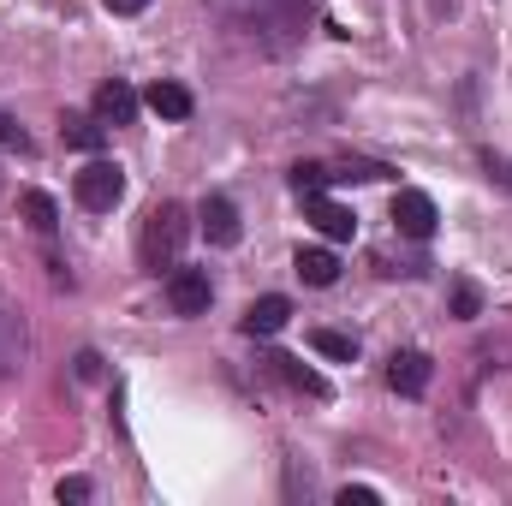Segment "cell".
I'll return each mask as SVG.
<instances>
[{
  "mask_svg": "<svg viewBox=\"0 0 512 506\" xmlns=\"http://www.w3.org/2000/svg\"><path fill=\"white\" fill-rule=\"evenodd\" d=\"M72 191H78V203L84 209H96V215H108L120 197H126V173L114 167V161H90L78 179H72Z\"/></svg>",
  "mask_w": 512,
  "mask_h": 506,
  "instance_id": "cell-3",
  "label": "cell"
},
{
  "mask_svg": "<svg viewBox=\"0 0 512 506\" xmlns=\"http://www.w3.org/2000/svg\"><path fill=\"white\" fill-rule=\"evenodd\" d=\"M149 0H108V12H120V18H131V12H143Z\"/></svg>",
  "mask_w": 512,
  "mask_h": 506,
  "instance_id": "cell-25",
  "label": "cell"
},
{
  "mask_svg": "<svg viewBox=\"0 0 512 506\" xmlns=\"http://www.w3.org/2000/svg\"><path fill=\"white\" fill-rule=\"evenodd\" d=\"M24 346H30V340H24V310L0 292V376H12V370L24 364Z\"/></svg>",
  "mask_w": 512,
  "mask_h": 506,
  "instance_id": "cell-8",
  "label": "cell"
},
{
  "mask_svg": "<svg viewBox=\"0 0 512 506\" xmlns=\"http://www.w3.org/2000/svg\"><path fill=\"white\" fill-rule=\"evenodd\" d=\"M435 197L429 191H399L393 197V227L405 233V239H435Z\"/></svg>",
  "mask_w": 512,
  "mask_h": 506,
  "instance_id": "cell-5",
  "label": "cell"
},
{
  "mask_svg": "<svg viewBox=\"0 0 512 506\" xmlns=\"http://www.w3.org/2000/svg\"><path fill=\"white\" fill-rule=\"evenodd\" d=\"M292 322V304L280 298V292H268V298H256L251 310H245V334H256V340H268V334H280Z\"/></svg>",
  "mask_w": 512,
  "mask_h": 506,
  "instance_id": "cell-11",
  "label": "cell"
},
{
  "mask_svg": "<svg viewBox=\"0 0 512 506\" xmlns=\"http://www.w3.org/2000/svg\"><path fill=\"white\" fill-rule=\"evenodd\" d=\"M382 495L376 489H340V506H376Z\"/></svg>",
  "mask_w": 512,
  "mask_h": 506,
  "instance_id": "cell-23",
  "label": "cell"
},
{
  "mask_svg": "<svg viewBox=\"0 0 512 506\" xmlns=\"http://www.w3.org/2000/svg\"><path fill=\"white\" fill-rule=\"evenodd\" d=\"M197 227H203V239H209V245H221V251H227V245H239V209H233V197H221V191H215V197H203Z\"/></svg>",
  "mask_w": 512,
  "mask_h": 506,
  "instance_id": "cell-7",
  "label": "cell"
},
{
  "mask_svg": "<svg viewBox=\"0 0 512 506\" xmlns=\"http://www.w3.org/2000/svg\"><path fill=\"white\" fill-rule=\"evenodd\" d=\"M477 310H483V292H477L471 280H459V286H453V316H459V322H471Z\"/></svg>",
  "mask_w": 512,
  "mask_h": 506,
  "instance_id": "cell-19",
  "label": "cell"
},
{
  "mask_svg": "<svg viewBox=\"0 0 512 506\" xmlns=\"http://www.w3.org/2000/svg\"><path fill=\"white\" fill-rule=\"evenodd\" d=\"M304 221L322 233V239H334V245H346V239H358V215L352 209H340L328 191H316V197H304Z\"/></svg>",
  "mask_w": 512,
  "mask_h": 506,
  "instance_id": "cell-4",
  "label": "cell"
},
{
  "mask_svg": "<svg viewBox=\"0 0 512 506\" xmlns=\"http://www.w3.org/2000/svg\"><path fill=\"white\" fill-rule=\"evenodd\" d=\"M0 143H6V149H18V155H24V149H30V131L18 126V120H12V114H0Z\"/></svg>",
  "mask_w": 512,
  "mask_h": 506,
  "instance_id": "cell-21",
  "label": "cell"
},
{
  "mask_svg": "<svg viewBox=\"0 0 512 506\" xmlns=\"http://www.w3.org/2000/svg\"><path fill=\"white\" fill-rule=\"evenodd\" d=\"M387 387L405 393V399H417V393L429 387V358H423V352H393V364H387Z\"/></svg>",
  "mask_w": 512,
  "mask_h": 506,
  "instance_id": "cell-10",
  "label": "cell"
},
{
  "mask_svg": "<svg viewBox=\"0 0 512 506\" xmlns=\"http://www.w3.org/2000/svg\"><path fill=\"white\" fill-rule=\"evenodd\" d=\"M60 137H66L72 149H90V155H96V149H102V120H96V114H66V120H60Z\"/></svg>",
  "mask_w": 512,
  "mask_h": 506,
  "instance_id": "cell-16",
  "label": "cell"
},
{
  "mask_svg": "<svg viewBox=\"0 0 512 506\" xmlns=\"http://www.w3.org/2000/svg\"><path fill=\"white\" fill-rule=\"evenodd\" d=\"M310 346H316L322 358H334V364H352V358H358V340H352V334H340V328H316V334H310Z\"/></svg>",
  "mask_w": 512,
  "mask_h": 506,
  "instance_id": "cell-17",
  "label": "cell"
},
{
  "mask_svg": "<svg viewBox=\"0 0 512 506\" xmlns=\"http://www.w3.org/2000/svg\"><path fill=\"white\" fill-rule=\"evenodd\" d=\"M18 209H24V221H30L42 239H54V227H60V209H54V197H48V191H24V197H18Z\"/></svg>",
  "mask_w": 512,
  "mask_h": 506,
  "instance_id": "cell-15",
  "label": "cell"
},
{
  "mask_svg": "<svg viewBox=\"0 0 512 506\" xmlns=\"http://www.w3.org/2000/svg\"><path fill=\"white\" fill-rule=\"evenodd\" d=\"M209 298H215V286H209L203 268H173V274H167V304H173L179 316H203Z\"/></svg>",
  "mask_w": 512,
  "mask_h": 506,
  "instance_id": "cell-6",
  "label": "cell"
},
{
  "mask_svg": "<svg viewBox=\"0 0 512 506\" xmlns=\"http://www.w3.org/2000/svg\"><path fill=\"white\" fill-rule=\"evenodd\" d=\"M96 120H102V126H131V120H137V90H131L126 78H108V84L96 90Z\"/></svg>",
  "mask_w": 512,
  "mask_h": 506,
  "instance_id": "cell-9",
  "label": "cell"
},
{
  "mask_svg": "<svg viewBox=\"0 0 512 506\" xmlns=\"http://www.w3.org/2000/svg\"><path fill=\"white\" fill-rule=\"evenodd\" d=\"M143 102H149V114H161V120H191V90L173 84V78H155V84L143 90Z\"/></svg>",
  "mask_w": 512,
  "mask_h": 506,
  "instance_id": "cell-12",
  "label": "cell"
},
{
  "mask_svg": "<svg viewBox=\"0 0 512 506\" xmlns=\"http://www.w3.org/2000/svg\"><path fill=\"white\" fill-rule=\"evenodd\" d=\"M387 173H393V167H382V161H346L334 179H387Z\"/></svg>",
  "mask_w": 512,
  "mask_h": 506,
  "instance_id": "cell-20",
  "label": "cell"
},
{
  "mask_svg": "<svg viewBox=\"0 0 512 506\" xmlns=\"http://www.w3.org/2000/svg\"><path fill=\"white\" fill-rule=\"evenodd\" d=\"M292 268H298V280H304V286H334V280H340V262H334V251H316V245L292 256Z\"/></svg>",
  "mask_w": 512,
  "mask_h": 506,
  "instance_id": "cell-14",
  "label": "cell"
},
{
  "mask_svg": "<svg viewBox=\"0 0 512 506\" xmlns=\"http://www.w3.org/2000/svg\"><path fill=\"white\" fill-rule=\"evenodd\" d=\"M78 376L96 381V376H102V358H96V352H84V358H78Z\"/></svg>",
  "mask_w": 512,
  "mask_h": 506,
  "instance_id": "cell-24",
  "label": "cell"
},
{
  "mask_svg": "<svg viewBox=\"0 0 512 506\" xmlns=\"http://www.w3.org/2000/svg\"><path fill=\"white\" fill-rule=\"evenodd\" d=\"M185 239H191V215L179 209V203H161V209H149L143 215V245H137V256H143V268L149 274H173L179 268V251H185Z\"/></svg>",
  "mask_w": 512,
  "mask_h": 506,
  "instance_id": "cell-2",
  "label": "cell"
},
{
  "mask_svg": "<svg viewBox=\"0 0 512 506\" xmlns=\"http://www.w3.org/2000/svg\"><path fill=\"white\" fill-rule=\"evenodd\" d=\"M268 370H274V376L286 381V387H298V393H310V399H328V381L316 376L310 364H298V358H286V352H274V358H268Z\"/></svg>",
  "mask_w": 512,
  "mask_h": 506,
  "instance_id": "cell-13",
  "label": "cell"
},
{
  "mask_svg": "<svg viewBox=\"0 0 512 506\" xmlns=\"http://www.w3.org/2000/svg\"><path fill=\"white\" fill-rule=\"evenodd\" d=\"M209 6L221 12L227 30L251 36L268 54H286L304 30V12H310V0H209Z\"/></svg>",
  "mask_w": 512,
  "mask_h": 506,
  "instance_id": "cell-1",
  "label": "cell"
},
{
  "mask_svg": "<svg viewBox=\"0 0 512 506\" xmlns=\"http://www.w3.org/2000/svg\"><path fill=\"white\" fill-rule=\"evenodd\" d=\"M334 185V167H322V161H298L292 167V191L298 197H316V191H328Z\"/></svg>",
  "mask_w": 512,
  "mask_h": 506,
  "instance_id": "cell-18",
  "label": "cell"
},
{
  "mask_svg": "<svg viewBox=\"0 0 512 506\" xmlns=\"http://www.w3.org/2000/svg\"><path fill=\"white\" fill-rule=\"evenodd\" d=\"M60 501H90V483H84V477H66V483H60Z\"/></svg>",
  "mask_w": 512,
  "mask_h": 506,
  "instance_id": "cell-22",
  "label": "cell"
}]
</instances>
